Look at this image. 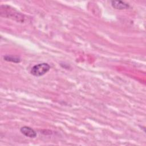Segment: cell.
Listing matches in <instances>:
<instances>
[{"label": "cell", "instance_id": "6da1fadb", "mask_svg": "<svg viewBox=\"0 0 146 146\" xmlns=\"http://www.w3.org/2000/svg\"><path fill=\"white\" fill-rule=\"evenodd\" d=\"M1 15L6 18L13 19L17 22H23L24 21V16L18 12L15 9L7 5H2L0 10Z\"/></svg>", "mask_w": 146, "mask_h": 146}, {"label": "cell", "instance_id": "7a4b0ae2", "mask_svg": "<svg viewBox=\"0 0 146 146\" xmlns=\"http://www.w3.org/2000/svg\"><path fill=\"white\" fill-rule=\"evenodd\" d=\"M50 69V65L47 63H42L34 65L31 69L30 73L35 76H41L47 73Z\"/></svg>", "mask_w": 146, "mask_h": 146}, {"label": "cell", "instance_id": "3957f363", "mask_svg": "<svg viewBox=\"0 0 146 146\" xmlns=\"http://www.w3.org/2000/svg\"><path fill=\"white\" fill-rule=\"evenodd\" d=\"M20 131L23 135L30 138H35L37 136L36 131L32 128L28 126L22 127L20 129Z\"/></svg>", "mask_w": 146, "mask_h": 146}, {"label": "cell", "instance_id": "277c9868", "mask_svg": "<svg viewBox=\"0 0 146 146\" xmlns=\"http://www.w3.org/2000/svg\"><path fill=\"white\" fill-rule=\"evenodd\" d=\"M111 3L112 7L117 10L127 9L129 6L127 3L120 1H112Z\"/></svg>", "mask_w": 146, "mask_h": 146}, {"label": "cell", "instance_id": "5b68a950", "mask_svg": "<svg viewBox=\"0 0 146 146\" xmlns=\"http://www.w3.org/2000/svg\"><path fill=\"white\" fill-rule=\"evenodd\" d=\"M4 59L8 62H11L14 63H19L21 61V59L16 56H10V55H6L3 57Z\"/></svg>", "mask_w": 146, "mask_h": 146}]
</instances>
